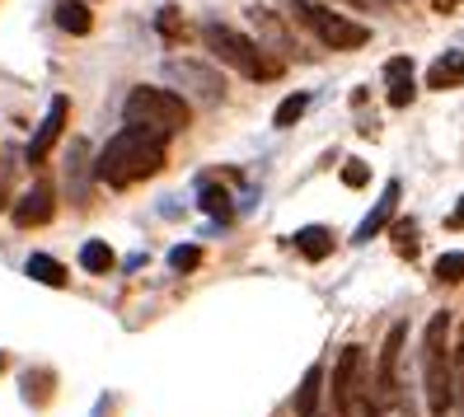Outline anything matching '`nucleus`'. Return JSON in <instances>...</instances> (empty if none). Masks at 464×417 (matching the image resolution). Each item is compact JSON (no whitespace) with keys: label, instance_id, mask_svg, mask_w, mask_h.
<instances>
[{"label":"nucleus","instance_id":"obj_27","mask_svg":"<svg viewBox=\"0 0 464 417\" xmlns=\"http://www.w3.org/2000/svg\"><path fill=\"white\" fill-rule=\"evenodd\" d=\"M450 375H459V384H464V328L455 333V352H450ZM464 394V389H459Z\"/></svg>","mask_w":464,"mask_h":417},{"label":"nucleus","instance_id":"obj_25","mask_svg":"<svg viewBox=\"0 0 464 417\" xmlns=\"http://www.w3.org/2000/svg\"><path fill=\"white\" fill-rule=\"evenodd\" d=\"M198 263H202V248H198V244H179L174 254H169V267H174V272H193Z\"/></svg>","mask_w":464,"mask_h":417},{"label":"nucleus","instance_id":"obj_19","mask_svg":"<svg viewBox=\"0 0 464 417\" xmlns=\"http://www.w3.org/2000/svg\"><path fill=\"white\" fill-rule=\"evenodd\" d=\"M85 141H71V160H66V179H71V198L75 202H85V183H80V179H85Z\"/></svg>","mask_w":464,"mask_h":417},{"label":"nucleus","instance_id":"obj_10","mask_svg":"<svg viewBox=\"0 0 464 417\" xmlns=\"http://www.w3.org/2000/svg\"><path fill=\"white\" fill-rule=\"evenodd\" d=\"M403 324H394L385 333V347H380V375H375V394L380 399H399V352H403Z\"/></svg>","mask_w":464,"mask_h":417},{"label":"nucleus","instance_id":"obj_12","mask_svg":"<svg viewBox=\"0 0 464 417\" xmlns=\"http://www.w3.org/2000/svg\"><path fill=\"white\" fill-rule=\"evenodd\" d=\"M385 99H390V108H408L418 99V85H413V57H390L385 62Z\"/></svg>","mask_w":464,"mask_h":417},{"label":"nucleus","instance_id":"obj_3","mask_svg":"<svg viewBox=\"0 0 464 417\" xmlns=\"http://www.w3.org/2000/svg\"><path fill=\"white\" fill-rule=\"evenodd\" d=\"M202 43H207V52L216 62L235 66L239 75H249V80H277L282 75V62H272L254 38H244L239 29H230V24H221V19L202 24Z\"/></svg>","mask_w":464,"mask_h":417},{"label":"nucleus","instance_id":"obj_22","mask_svg":"<svg viewBox=\"0 0 464 417\" xmlns=\"http://www.w3.org/2000/svg\"><path fill=\"white\" fill-rule=\"evenodd\" d=\"M431 276L441 286H455V282H464V254H441L431 263Z\"/></svg>","mask_w":464,"mask_h":417},{"label":"nucleus","instance_id":"obj_18","mask_svg":"<svg viewBox=\"0 0 464 417\" xmlns=\"http://www.w3.org/2000/svg\"><path fill=\"white\" fill-rule=\"evenodd\" d=\"M24 272H29L34 282H43V286H66V267L57 258H47V254H34L29 263H24Z\"/></svg>","mask_w":464,"mask_h":417},{"label":"nucleus","instance_id":"obj_15","mask_svg":"<svg viewBox=\"0 0 464 417\" xmlns=\"http://www.w3.org/2000/svg\"><path fill=\"white\" fill-rule=\"evenodd\" d=\"M57 24H62L66 34L85 38V34L94 29V15H90V5H85V0H57Z\"/></svg>","mask_w":464,"mask_h":417},{"label":"nucleus","instance_id":"obj_16","mask_svg":"<svg viewBox=\"0 0 464 417\" xmlns=\"http://www.w3.org/2000/svg\"><path fill=\"white\" fill-rule=\"evenodd\" d=\"M319 394H324V371L310 366L305 380H300V389H295V417H314L319 412Z\"/></svg>","mask_w":464,"mask_h":417},{"label":"nucleus","instance_id":"obj_31","mask_svg":"<svg viewBox=\"0 0 464 417\" xmlns=\"http://www.w3.org/2000/svg\"><path fill=\"white\" fill-rule=\"evenodd\" d=\"M347 5H366V0H347Z\"/></svg>","mask_w":464,"mask_h":417},{"label":"nucleus","instance_id":"obj_5","mask_svg":"<svg viewBox=\"0 0 464 417\" xmlns=\"http://www.w3.org/2000/svg\"><path fill=\"white\" fill-rule=\"evenodd\" d=\"M295 19L305 24V29L329 47V52H352V47H366L371 43V29L357 24L352 15H334L329 5H319V0H291Z\"/></svg>","mask_w":464,"mask_h":417},{"label":"nucleus","instance_id":"obj_30","mask_svg":"<svg viewBox=\"0 0 464 417\" xmlns=\"http://www.w3.org/2000/svg\"><path fill=\"white\" fill-rule=\"evenodd\" d=\"M0 371H5V352H0Z\"/></svg>","mask_w":464,"mask_h":417},{"label":"nucleus","instance_id":"obj_23","mask_svg":"<svg viewBox=\"0 0 464 417\" xmlns=\"http://www.w3.org/2000/svg\"><path fill=\"white\" fill-rule=\"evenodd\" d=\"M390 239L399 244L403 258H413V254H418V220H399V226L390 230Z\"/></svg>","mask_w":464,"mask_h":417},{"label":"nucleus","instance_id":"obj_7","mask_svg":"<svg viewBox=\"0 0 464 417\" xmlns=\"http://www.w3.org/2000/svg\"><path fill=\"white\" fill-rule=\"evenodd\" d=\"M165 80H169V85H179V90H188L193 99H202V103H221V99H226L221 71H211V66L198 62V57H174V62H165Z\"/></svg>","mask_w":464,"mask_h":417},{"label":"nucleus","instance_id":"obj_26","mask_svg":"<svg viewBox=\"0 0 464 417\" xmlns=\"http://www.w3.org/2000/svg\"><path fill=\"white\" fill-rule=\"evenodd\" d=\"M343 183H347V188H366V183H371V170H366L362 160H347V164H343Z\"/></svg>","mask_w":464,"mask_h":417},{"label":"nucleus","instance_id":"obj_29","mask_svg":"<svg viewBox=\"0 0 464 417\" xmlns=\"http://www.w3.org/2000/svg\"><path fill=\"white\" fill-rule=\"evenodd\" d=\"M459 5H464V0H431L436 15H450V10H459Z\"/></svg>","mask_w":464,"mask_h":417},{"label":"nucleus","instance_id":"obj_4","mask_svg":"<svg viewBox=\"0 0 464 417\" xmlns=\"http://www.w3.org/2000/svg\"><path fill=\"white\" fill-rule=\"evenodd\" d=\"M450 310H441V315H431L427 319V338H422V384H427V408L436 412V417H446L450 412V389H455V375H450V347H446V338H450Z\"/></svg>","mask_w":464,"mask_h":417},{"label":"nucleus","instance_id":"obj_1","mask_svg":"<svg viewBox=\"0 0 464 417\" xmlns=\"http://www.w3.org/2000/svg\"><path fill=\"white\" fill-rule=\"evenodd\" d=\"M169 160V136L146 131V127H122L94 160V179L108 188H131L150 174L165 170Z\"/></svg>","mask_w":464,"mask_h":417},{"label":"nucleus","instance_id":"obj_6","mask_svg":"<svg viewBox=\"0 0 464 417\" xmlns=\"http://www.w3.org/2000/svg\"><path fill=\"white\" fill-rule=\"evenodd\" d=\"M334 403L338 417H357L362 403H371V389H366V352L362 347H347L334 366Z\"/></svg>","mask_w":464,"mask_h":417},{"label":"nucleus","instance_id":"obj_20","mask_svg":"<svg viewBox=\"0 0 464 417\" xmlns=\"http://www.w3.org/2000/svg\"><path fill=\"white\" fill-rule=\"evenodd\" d=\"M198 202H202V211H207V216H216V220H230V192H226V188H216V183H202Z\"/></svg>","mask_w":464,"mask_h":417},{"label":"nucleus","instance_id":"obj_2","mask_svg":"<svg viewBox=\"0 0 464 417\" xmlns=\"http://www.w3.org/2000/svg\"><path fill=\"white\" fill-rule=\"evenodd\" d=\"M122 118L127 127H146V131H160V136H174L193 122V108L179 90H160V85H136L122 103Z\"/></svg>","mask_w":464,"mask_h":417},{"label":"nucleus","instance_id":"obj_28","mask_svg":"<svg viewBox=\"0 0 464 417\" xmlns=\"http://www.w3.org/2000/svg\"><path fill=\"white\" fill-rule=\"evenodd\" d=\"M446 226H450V230H464V198H459V207L446 216Z\"/></svg>","mask_w":464,"mask_h":417},{"label":"nucleus","instance_id":"obj_8","mask_svg":"<svg viewBox=\"0 0 464 417\" xmlns=\"http://www.w3.org/2000/svg\"><path fill=\"white\" fill-rule=\"evenodd\" d=\"M66 118H71V99L57 94V99L47 103V118L38 122L29 150H24V155H29V164H43V160L52 155V146H57V141H62V131H66Z\"/></svg>","mask_w":464,"mask_h":417},{"label":"nucleus","instance_id":"obj_24","mask_svg":"<svg viewBox=\"0 0 464 417\" xmlns=\"http://www.w3.org/2000/svg\"><path fill=\"white\" fill-rule=\"evenodd\" d=\"M155 29H160V34H165L169 43H179V38L188 34V29H183V15H179L174 5H165V10H160V15H155Z\"/></svg>","mask_w":464,"mask_h":417},{"label":"nucleus","instance_id":"obj_21","mask_svg":"<svg viewBox=\"0 0 464 417\" xmlns=\"http://www.w3.org/2000/svg\"><path fill=\"white\" fill-rule=\"evenodd\" d=\"M305 108H310V94H291L277 103V113H272V127H295L300 118H305Z\"/></svg>","mask_w":464,"mask_h":417},{"label":"nucleus","instance_id":"obj_14","mask_svg":"<svg viewBox=\"0 0 464 417\" xmlns=\"http://www.w3.org/2000/svg\"><path fill=\"white\" fill-rule=\"evenodd\" d=\"M295 248H300V254H305L310 263L329 258V254H334V230H329V226H305V230H295Z\"/></svg>","mask_w":464,"mask_h":417},{"label":"nucleus","instance_id":"obj_17","mask_svg":"<svg viewBox=\"0 0 464 417\" xmlns=\"http://www.w3.org/2000/svg\"><path fill=\"white\" fill-rule=\"evenodd\" d=\"M80 267L94 272V276H103V272H113V267H118V258H113V248H108L103 239H90L85 248H80Z\"/></svg>","mask_w":464,"mask_h":417},{"label":"nucleus","instance_id":"obj_9","mask_svg":"<svg viewBox=\"0 0 464 417\" xmlns=\"http://www.w3.org/2000/svg\"><path fill=\"white\" fill-rule=\"evenodd\" d=\"M52 211H57V192H52V183H34V188L14 202L10 216H14L19 230H34V226H47Z\"/></svg>","mask_w":464,"mask_h":417},{"label":"nucleus","instance_id":"obj_13","mask_svg":"<svg viewBox=\"0 0 464 417\" xmlns=\"http://www.w3.org/2000/svg\"><path fill=\"white\" fill-rule=\"evenodd\" d=\"M464 85V52H441L427 66V90H455Z\"/></svg>","mask_w":464,"mask_h":417},{"label":"nucleus","instance_id":"obj_11","mask_svg":"<svg viewBox=\"0 0 464 417\" xmlns=\"http://www.w3.org/2000/svg\"><path fill=\"white\" fill-rule=\"evenodd\" d=\"M399 192H403V183H399V179H390V183H385V192H380V202L371 207V216L357 226V235H352V244H371L380 230L390 226V220H394V207H399Z\"/></svg>","mask_w":464,"mask_h":417}]
</instances>
